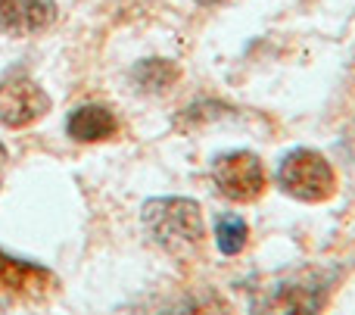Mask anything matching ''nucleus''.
Here are the masks:
<instances>
[{
    "mask_svg": "<svg viewBox=\"0 0 355 315\" xmlns=\"http://www.w3.org/2000/svg\"><path fill=\"white\" fill-rule=\"evenodd\" d=\"M196 3H202V6H212V3H225V0H196Z\"/></svg>",
    "mask_w": 355,
    "mask_h": 315,
    "instance_id": "9d476101",
    "label": "nucleus"
},
{
    "mask_svg": "<svg viewBox=\"0 0 355 315\" xmlns=\"http://www.w3.org/2000/svg\"><path fill=\"white\" fill-rule=\"evenodd\" d=\"M144 228L150 241L175 259H193L206 241L202 210L184 197H156L144 203Z\"/></svg>",
    "mask_w": 355,
    "mask_h": 315,
    "instance_id": "f257e3e1",
    "label": "nucleus"
},
{
    "mask_svg": "<svg viewBox=\"0 0 355 315\" xmlns=\"http://www.w3.org/2000/svg\"><path fill=\"white\" fill-rule=\"evenodd\" d=\"M0 315H3V309H0Z\"/></svg>",
    "mask_w": 355,
    "mask_h": 315,
    "instance_id": "f8f14e48",
    "label": "nucleus"
},
{
    "mask_svg": "<svg viewBox=\"0 0 355 315\" xmlns=\"http://www.w3.org/2000/svg\"><path fill=\"white\" fill-rule=\"evenodd\" d=\"M277 185L293 200H302V203H324V200H331L334 194H337V175H334L331 162H327L318 150L296 147L281 160Z\"/></svg>",
    "mask_w": 355,
    "mask_h": 315,
    "instance_id": "f03ea898",
    "label": "nucleus"
},
{
    "mask_svg": "<svg viewBox=\"0 0 355 315\" xmlns=\"http://www.w3.org/2000/svg\"><path fill=\"white\" fill-rule=\"evenodd\" d=\"M60 291V278L50 269L16 259L0 250V293L16 300H41Z\"/></svg>",
    "mask_w": 355,
    "mask_h": 315,
    "instance_id": "39448f33",
    "label": "nucleus"
},
{
    "mask_svg": "<svg viewBox=\"0 0 355 315\" xmlns=\"http://www.w3.org/2000/svg\"><path fill=\"white\" fill-rule=\"evenodd\" d=\"M321 306H324V287L284 281L275 291L259 293L252 300V315H321Z\"/></svg>",
    "mask_w": 355,
    "mask_h": 315,
    "instance_id": "423d86ee",
    "label": "nucleus"
},
{
    "mask_svg": "<svg viewBox=\"0 0 355 315\" xmlns=\"http://www.w3.org/2000/svg\"><path fill=\"white\" fill-rule=\"evenodd\" d=\"M66 131H69V137L78 144H100V141H110V137L116 135L119 122L106 106L91 103V106H81V110H75L72 116H69Z\"/></svg>",
    "mask_w": 355,
    "mask_h": 315,
    "instance_id": "6e6552de",
    "label": "nucleus"
},
{
    "mask_svg": "<svg viewBox=\"0 0 355 315\" xmlns=\"http://www.w3.org/2000/svg\"><path fill=\"white\" fill-rule=\"evenodd\" d=\"M6 162V150H3V144H0V166Z\"/></svg>",
    "mask_w": 355,
    "mask_h": 315,
    "instance_id": "9b49d317",
    "label": "nucleus"
},
{
    "mask_svg": "<svg viewBox=\"0 0 355 315\" xmlns=\"http://www.w3.org/2000/svg\"><path fill=\"white\" fill-rule=\"evenodd\" d=\"M250 241V228L240 216H221L215 222V244L225 256H237Z\"/></svg>",
    "mask_w": 355,
    "mask_h": 315,
    "instance_id": "1a4fd4ad",
    "label": "nucleus"
},
{
    "mask_svg": "<svg viewBox=\"0 0 355 315\" xmlns=\"http://www.w3.org/2000/svg\"><path fill=\"white\" fill-rule=\"evenodd\" d=\"M56 19L53 0H0V35L28 37Z\"/></svg>",
    "mask_w": 355,
    "mask_h": 315,
    "instance_id": "0eeeda50",
    "label": "nucleus"
},
{
    "mask_svg": "<svg viewBox=\"0 0 355 315\" xmlns=\"http://www.w3.org/2000/svg\"><path fill=\"white\" fill-rule=\"evenodd\" d=\"M50 112V97L25 72H10L0 78V125L28 128Z\"/></svg>",
    "mask_w": 355,
    "mask_h": 315,
    "instance_id": "20e7f679",
    "label": "nucleus"
},
{
    "mask_svg": "<svg viewBox=\"0 0 355 315\" xmlns=\"http://www.w3.org/2000/svg\"><path fill=\"white\" fill-rule=\"evenodd\" d=\"M212 181L227 200L237 203H252L268 187V172L262 160L250 150H231L212 160Z\"/></svg>",
    "mask_w": 355,
    "mask_h": 315,
    "instance_id": "7ed1b4c3",
    "label": "nucleus"
}]
</instances>
